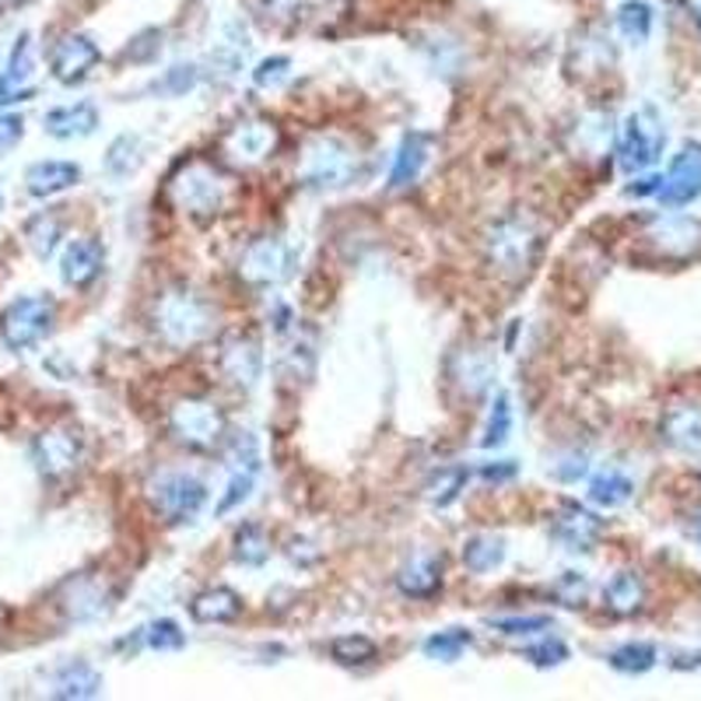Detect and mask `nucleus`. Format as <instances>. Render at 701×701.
Here are the masks:
<instances>
[{
  "mask_svg": "<svg viewBox=\"0 0 701 701\" xmlns=\"http://www.w3.org/2000/svg\"><path fill=\"white\" fill-rule=\"evenodd\" d=\"M540 228L526 214H501L485 232V260L501 281L530 277L540 260Z\"/></svg>",
  "mask_w": 701,
  "mask_h": 701,
  "instance_id": "nucleus-1",
  "label": "nucleus"
},
{
  "mask_svg": "<svg viewBox=\"0 0 701 701\" xmlns=\"http://www.w3.org/2000/svg\"><path fill=\"white\" fill-rule=\"evenodd\" d=\"M151 326H155V334L165 344L190 347L214 331V305L201 292L186 288V284H172V288L155 295Z\"/></svg>",
  "mask_w": 701,
  "mask_h": 701,
  "instance_id": "nucleus-2",
  "label": "nucleus"
},
{
  "mask_svg": "<svg viewBox=\"0 0 701 701\" xmlns=\"http://www.w3.org/2000/svg\"><path fill=\"white\" fill-rule=\"evenodd\" d=\"M169 196L183 214L196 217V222H211L228 201V180L211 162L193 159L169 180Z\"/></svg>",
  "mask_w": 701,
  "mask_h": 701,
  "instance_id": "nucleus-3",
  "label": "nucleus"
},
{
  "mask_svg": "<svg viewBox=\"0 0 701 701\" xmlns=\"http://www.w3.org/2000/svg\"><path fill=\"white\" fill-rule=\"evenodd\" d=\"M144 495L151 501V509H155V516L165 519L169 526L196 519L207 506V485L186 470H159L144 485Z\"/></svg>",
  "mask_w": 701,
  "mask_h": 701,
  "instance_id": "nucleus-4",
  "label": "nucleus"
},
{
  "mask_svg": "<svg viewBox=\"0 0 701 701\" xmlns=\"http://www.w3.org/2000/svg\"><path fill=\"white\" fill-rule=\"evenodd\" d=\"M169 431L180 446L196 449V453H211L225 443L228 418L217 404L190 397V400H180L169 410Z\"/></svg>",
  "mask_w": 701,
  "mask_h": 701,
  "instance_id": "nucleus-5",
  "label": "nucleus"
},
{
  "mask_svg": "<svg viewBox=\"0 0 701 701\" xmlns=\"http://www.w3.org/2000/svg\"><path fill=\"white\" fill-rule=\"evenodd\" d=\"M358 175V151L341 138H319L309 144L298 169L305 190H341Z\"/></svg>",
  "mask_w": 701,
  "mask_h": 701,
  "instance_id": "nucleus-6",
  "label": "nucleus"
},
{
  "mask_svg": "<svg viewBox=\"0 0 701 701\" xmlns=\"http://www.w3.org/2000/svg\"><path fill=\"white\" fill-rule=\"evenodd\" d=\"M57 323V305L50 295H21L0 313V337L11 350H29L50 337Z\"/></svg>",
  "mask_w": 701,
  "mask_h": 701,
  "instance_id": "nucleus-7",
  "label": "nucleus"
},
{
  "mask_svg": "<svg viewBox=\"0 0 701 701\" xmlns=\"http://www.w3.org/2000/svg\"><path fill=\"white\" fill-rule=\"evenodd\" d=\"M295 271V250L277 235H260L238 256V277H243L253 292L277 288Z\"/></svg>",
  "mask_w": 701,
  "mask_h": 701,
  "instance_id": "nucleus-8",
  "label": "nucleus"
},
{
  "mask_svg": "<svg viewBox=\"0 0 701 701\" xmlns=\"http://www.w3.org/2000/svg\"><path fill=\"white\" fill-rule=\"evenodd\" d=\"M663 144H667V130H663V120L656 116V109H649V105L634 109L621 126L618 162L624 172H642L663 155Z\"/></svg>",
  "mask_w": 701,
  "mask_h": 701,
  "instance_id": "nucleus-9",
  "label": "nucleus"
},
{
  "mask_svg": "<svg viewBox=\"0 0 701 701\" xmlns=\"http://www.w3.org/2000/svg\"><path fill=\"white\" fill-rule=\"evenodd\" d=\"M225 459H228V488L225 495L217 498V516H228L232 509H238L243 501L253 495L256 488V474H260V464H263V456H260V443H256V435L253 431H238L228 438V446H225Z\"/></svg>",
  "mask_w": 701,
  "mask_h": 701,
  "instance_id": "nucleus-10",
  "label": "nucleus"
},
{
  "mask_svg": "<svg viewBox=\"0 0 701 701\" xmlns=\"http://www.w3.org/2000/svg\"><path fill=\"white\" fill-rule=\"evenodd\" d=\"M32 459H35V470L47 477V480H60L78 470L81 464V438L71 428H50L35 435L32 443Z\"/></svg>",
  "mask_w": 701,
  "mask_h": 701,
  "instance_id": "nucleus-11",
  "label": "nucleus"
},
{
  "mask_svg": "<svg viewBox=\"0 0 701 701\" xmlns=\"http://www.w3.org/2000/svg\"><path fill=\"white\" fill-rule=\"evenodd\" d=\"M99 60H102L99 42L92 35H84V32H71V35H63L53 47L50 71H53V78L60 84H81L88 74L99 68Z\"/></svg>",
  "mask_w": 701,
  "mask_h": 701,
  "instance_id": "nucleus-12",
  "label": "nucleus"
},
{
  "mask_svg": "<svg viewBox=\"0 0 701 701\" xmlns=\"http://www.w3.org/2000/svg\"><path fill=\"white\" fill-rule=\"evenodd\" d=\"M701 196V144L688 141L681 155L670 162L667 180L660 183V201L667 207H688Z\"/></svg>",
  "mask_w": 701,
  "mask_h": 701,
  "instance_id": "nucleus-13",
  "label": "nucleus"
},
{
  "mask_svg": "<svg viewBox=\"0 0 701 701\" xmlns=\"http://www.w3.org/2000/svg\"><path fill=\"white\" fill-rule=\"evenodd\" d=\"M217 368H222V376L238 386V389H253L260 383V372H263V350L260 341L250 334H232L222 341V350H217Z\"/></svg>",
  "mask_w": 701,
  "mask_h": 701,
  "instance_id": "nucleus-14",
  "label": "nucleus"
},
{
  "mask_svg": "<svg viewBox=\"0 0 701 701\" xmlns=\"http://www.w3.org/2000/svg\"><path fill=\"white\" fill-rule=\"evenodd\" d=\"M600 534H603V519L582 509L579 501H565L551 522V537L565 547V551H593Z\"/></svg>",
  "mask_w": 701,
  "mask_h": 701,
  "instance_id": "nucleus-15",
  "label": "nucleus"
},
{
  "mask_svg": "<svg viewBox=\"0 0 701 701\" xmlns=\"http://www.w3.org/2000/svg\"><path fill=\"white\" fill-rule=\"evenodd\" d=\"M277 148V126L267 120H250L238 123L225 138V155L238 165H256Z\"/></svg>",
  "mask_w": 701,
  "mask_h": 701,
  "instance_id": "nucleus-16",
  "label": "nucleus"
},
{
  "mask_svg": "<svg viewBox=\"0 0 701 701\" xmlns=\"http://www.w3.org/2000/svg\"><path fill=\"white\" fill-rule=\"evenodd\" d=\"M431 148H435V138L428 134V130H410V134H404L397 155H393L389 190H407V186L418 183L425 165L431 162Z\"/></svg>",
  "mask_w": 701,
  "mask_h": 701,
  "instance_id": "nucleus-17",
  "label": "nucleus"
},
{
  "mask_svg": "<svg viewBox=\"0 0 701 701\" xmlns=\"http://www.w3.org/2000/svg\"><path fill=\"white\" fill-rule=\"evenodd\" d=\"M105 250L99 238H74L60 256V281L74 292H84L102 274Z\"/></svg>",
  "mask_w": 701,
  "mask_h": 701,
  "instance_id": "nucleus-18",
  "label": "nucleus"
},
{
  "mask_svg": "<svg viewBox=\"0 0 701 701\" xmlns=\"http://www.w3.org/2000/svg\"><path fill=\"white\" fill-rule=\"evenodd\" d=\"M109 600L113 597H109L105 582L78 576L63 586V603L60 607L71 621H92V618H102V613L109 610Z\"/></svg>",
  "mask_w": 701,
  "mask_h": 701,
  "instance_id": "nucleus-19",
  "label": "nucleus"
},
{
  "mask_svg": "<svg viewBox=\"0 0 701 701\" xmlns=\"http://www.w3.org/2000/svg\"><path fill=\"white\" fill-rule=\"evenodd\" d=\"M449 376L456 379V386L464 389L467 397H480V393H485L495 379V362L485 347H464L453 355Z\"/></svg>",
  "mask_w": 701,
  "mask_h": 701,
  "instance_id": "nucleus-20",
  "label": "nucleus"
},
{
  "mask_svg": "<svg viewBox=\"0 0 701 701\" xmlns=\"http://www.w3.org/2000/svg\"><path fill=\"white\" fill-rule=\"evenodd\" d=\"M660 438L681 453H701V404H673L660 421Z\"/></svg>",
  "mask_w": 701,
  "mask_h": 701,
  "instance_id": "nucleus-21",
  "label": "nucleus"
},
{
  "mask_svg": "<svg viewBox=\"0 0 701 701\" xmlns=\"http://www.w3.org/2000/svg\"><path fill=\"white\" fill-rule=\"evenodd\" d=\"M42 126H47V134L57 138V141H78V138L95 134V126H99V109H95V102L57 105V109H50V113H47Z\"/></svg>",
  "mask_w": 701,
  "mask_h": 701,
  "instance_id": "nucleus-22",
  "label": "nucleus"
},
{
  "mask_svg": "<svg viewBox=\"0 0 701 701\" xmlns=\"http://www.w3.org/2000/svg\"><path fill=\"white\" fill-rule=\"evenodd\" d=\"M438 586H443V561L435 555H414L397 572V589L410 600H431Z\"/></svg>",
  "mask_w": 701,
  "mask_h": 701,
  "instance_id": "nucleus-23",
  "label": "nucleus"
},
{
  "mask_svg": "<svg viewBox=\"0 0 701 701\" xmlns=\"http://www.w3.org/2000/svg\"><path fill=\"white\" fill-rule=\"evenodd\" d=\"M190 613L201 624H232L243 613V597L228 586H211L190 600Z\"/></svg>",
  "mask_w": 701,
  "mask_h": 701,
  "instance_id": "nucleus-24",
  "label": "nucleus"
},
{
  "mask_svg": "<svg viewBox=\"0 0 701 701\" xmlns=\"http://www.w3.org/2000/svg\"><path fill=\"white\" fill-rule=\"evenodd\" d=\"M81 180V165L74 162H35L26 172V190L32 196H57L63 190H71Z\"/></svg>",
  "mask_w": 701,
  "mask_h": 701,
  "instance_id": "nucleus-25",
  "label": "nucleus"
},
{
  "mask_svg": "<svg viewBox=\"0 0 701 701\" xmlns=\"http://www.w3.org/2000/svg\"><path fill=\"white\" fill-rule=\"evenodd\" d=\"M646 603V582L642 576L634 572H618L607 586H603V607L610 613H618V618H631V613H639Z\"/></svg>",
  "mask_w": 701,
  "mask_h": 701,
  "instance_id": "nucleus-26",
  "label": "nucleus"
},
{
  "mask_svg": "<svg viewBox=\"0 0 701 701\" xmlns=\"http://www.w3.org/2000/svg\"><path fill=\"white\" fill-rule=\"evenodd\" d=\"M102 694V673L88 663H68L57 673V684H53V698H99Z\"/></svg>",
  "mask_w": 701,
  "mask_h": 701,
  "instance_id": "nucleus-27",
  "label": "nucleus"
},
{
  "mask_svg": "<svg viewBox=\"0 0 701 701\" xmlns=\"http://www.w3.org/2000/svg\"><path fill=\"white\" fill-rule=\"evenodd\" d=\"M467 480H470V470H467L464 464H456V467H438V470L428 477L425 498L431 501L435 509H449L453 501L467 491Z\"/></svg>",
  "mask_w": 701,
  "mask_h": 701,
  "instance_id": "nucleus-28",
  "label": "nucleus"
},
{
  "mask_svg": "<svg viewBox=\"0 0 701 701\" xmlns=\"http://www.w3.org/2000/svg\"><path fill=\"white\" fill-rule=\"evenodd\" d=\"M506 561V540L495 534H474L464 543V565L470 568L474 576H488L495 568Z\"/></svg>",
  "mask_w": 701,
  "mask_h": 701,
  "instance_id": "nucleus-29",
  "label": "nucleus"
},
{
  "mask_svg": "<svg viewBox=\"0 0 701 701\" xmlns=\"http://www.w3.org/2000/svg\"><path fill=\"white\" fill-rule=\"evenodd\" d=\"M631 495H634V485H631V477L621 474V470H603L589 480V501L600 509H621L631 501Z\"/></svg>",
  "mask_w": 701,
  "mask_h": 701,
  "instance_id": "nucleus-30",
  "label": "nucleus"
},
{
  "mask_svg": "<svg viewBox=\"0 0 701 701\" xmlns=\"http://www.w3.org/2000/svg\"><path fill=\"white\" fill-rule=\"evenodd\" d=\"M232 558L246 568H260L271 558V540H267V534H263V526H256V522L238 526L235 540H232Z\"/></svg>",
  "mask_w": 701,
  "mask_h": 701,
  "instance_id": "nucleus-31",
  "label": "nucleus"
},
{
  "mask_svg": "<svg viewBox=\"0 0 701 701\" xmlns=\"http://www.w3.org/2000/svg\"><path fill=\"white\" fill-rule=\"evenodd\" d=\"M141 162H144V141L138 134H120L105 151V169L116 180H126L130 172H138Z\"/></svg>",
  "mask_w": 701,
  "mask_h": 701,
  "instance_id": "nucleus-32",
  "label": "nucleus"
},
{
  "mask_svg": "<svg viewBox=\"0 0 701 701\" xmlns=\"http://www.w3.org/2000/svg\"><path fill=\"white\" fill-rule=\"evenodd\" d=\"M470 646H474V634L467 628H446V631L428 634L421 652L428 656V660H438V663H456Z\"/></svg>",
  "mask_w": 701,
  "mask_h": 701,
  "instance_id": "nucleus-33",
  "label": "nucleus"
},
{
  "mask_svg": "<svg viewBox=\"0 0 701 701\" xmlns=\"http://www.w3.org/2000/svg\"><path fill=\"white\" fill-rule=\"evenodd\" d=\"M26 238H29V250L39 256V260H50L60 246V238H63V222L57 214H35L32 222L26 225Z\"/></svg>",
  "mask_w": 701,
  "mask_h": 701,
  "instance_id": "nucleus-34",
  "label": "nucleus"
},
{
  "mask_svg": "<svg viewBox=\"0 0 701 701\" xmlns=\"http://www.w3.org/2000/svg\"><path fill=\"white\" fill-rule=\"evenodd\" d=\"M379 646L368 639V634H337L331 642V660L341 667H365L376 660Z\"/></svg>",
  "mask_w": 701,
  "mask_h": 701,
  "instance_id": "nucleus-35",
  "label": "nucleus"
},
{
  "mask_svg": "<svg viewBox=\"0 0 701 701\" xmlns=\"http://www.w3.org/2000/svg\"><path fill=\"white\" fill-rule=\"evenodd\" d=\"M509 431H512V400H509V393H498L491 410H488V425H485V438H480V446L498 449L501 443H509Z\"/></svg>",
  "mask_w": 701,
  "mask_h": 701,
  "instance_id": "nucleus-36",
  "label": "nucleus"
},
{
  "mask_svg": "<svg viewBox=\"0 0 701 701\" xmlns=\"http://www.w3.org/2000/svg\"><path fill=\"white\" fill-rule=\"evenodd\" d=\"M618 29L628 42H646L652 32V8L646 0H628L618 11Z\"/></svg>",
  "mask_w": 701,
  "mask_h": 701,
  "instance_id": "nucleus-37",
  "label": "nucleus"
},
{
  "mask_svg": "<svg viewBox=\"0 0 701 701\" xmlns=\"http://www.w3.org/2000/svg\"><path fill=\"white\" fill-rule=\"evenodd\" d=\"M610 667L618 673H646L656 667V646L649 642H628L610 652Z\"/></svg>",
  "mask_w": 701,
  "mask_h": 701,
  "instance_id": "nucleus-38",
  "label": "nucleus"
},
{
  "mask_svg": "<svg viewBox=\"0 0 701 701\" xmlns=\"http://www.w3.org/2000/svg\"><path fill=\"white\" fill-rule=\"evenodd\" d=\"M141 639L148 649H155V652H180L186 646V634L183 628L175 624L172 618H162V621H151L144 631H141Z\"/></svg>",
  "mask_w": 701,
  "mask_h": 701,
  "instance_id": "nucleus-39",
  "label": "nucleus"
},
{
  "mask_svg": "<svg viewBox=\"0 0 701 701\" xmlns=\"http://www.w3.org/2000/svg\"><path fill=\"white\" fill-rule=\"evenodd\" d=\"M8 81L14 84H26L32 78V35L29 32H21L18 42H14V50L8 57Z\"/></svg>",
  "mask_w": 701,
  "mask_h": 701,
  "instance_id": "nucleus-40",
  "label": "nucleus"
},
{
  "mask_svg": "<svg viewBox=\"0 0 701 701\" xmlns=\"http://www.w3.org/2000/svg\"><path fill=\"white\" fill-rule=\"evenodd\" d=\"M305 11V0H260V18L267 26H292Z\"/></svg>",
  "mask_w": 701,
  "mask_h": 701,
  "instance_id": "nucleus-41",
  "label": "nucleus"
},
{
  "mask_svg": "<svg viewBox=\"0 0 701 701\" xmlns=\"http://www.w3.org/2000/svg\"><path fill=\"white\" fill-rule=\"evenodd\" d=\"M522 656H526V660H530L534 667L551 670V667H561V663L568 660V646H565L561 639H543V642H537V646L526 649Z\"/></svg>",
  "mask_w": 701,
  "mask_h": 701,
  "instance_id": "nucleus-42",
  "label": "nucleus"
},
{
  "mask_svg": "<svg viewBox=\"0 0 701 701\" xmlns=\"http://www.w3.org/2000/svg\"><path fill=\"white\" fill-rule=\"evenodd\" d=\"M551 593L558 603L565 607H582L586 603V593H589V582L579 576V572H565L555 586H551Z\"/></svg>",
  "mask_w": 701,
  "mask_h": 701,
  "instance_id": "nucleus-43",
  "label": "nucleus"
},
{
  "mask_svg": "<svg viewBox=\"0 0 701 701\" xmlns=\"http://www.w3.org/2000/svg\"><path fill=\"white\" fill-rule=\"evenodd\" d=\"M196 68L193 63H180V68H172V71H165V78L162 81H155V92H162V95H183V92H190V88L196 84Z\"/></svg>",
  "mask_w": 701,
  "mask_h": 701,
  "instance_id": "nucleus-44",
  "label": "nucleus"
},
{
  "mask_svg": "<svg viewBox=\"0 0 701 701\" xmlns=\"http://www.w3.org/2000/svg\"><path fill=\"white\" fill-rule=\"evenodd\" d=\"M491 628L501 634H512V639H522V634L547 631L551 628V618H543V613H537V618H498V621H491Z\"/></svg>",
  "mask_w": 701,
  "mask_h": 701,
  "instance_id": "nucleus-45",
  "label": "nucleus"
},
{
  "mask_svg": "<svg viewBox=\"0 0 701 701\" xmlns=\"http://www.w3.org/2000/svg\"><path fill=\"white\" fill-rule=\"evenodd\" d=\"M288 68H292V60L288 57H267L260 63V68L253 71V84L256 88H274L277 81L288 78Z\"/></svg>",
  "mask_w": 701,
  "mask_h": 701,
  "instance_id": "nucleus-46",
  "label": "nucleus"
},
{
  "mask_svg": "<svg viewBox=\"0 0 701 701\" xmlns=\"http://www.w3.org/2000/svg\"><path fill=\"white\" fill-rule=\"evenodd\" d=\"M586 470H589V459L582 453H565V456H558V464H551V474L558 480H565V485H572V480L586 477Z\"/></svg>",
  "mask_w": 701,
  "mask_h": 701,
  "instance_id": "nucleus-47",
  "label": "nucleus"
},
{
  "mask_svg": "<svg viewBox=\"0 0 701 701\" xmlns=\"http://www.w3.org/2000/svg\"><path fill=\"white\" fill-rule=\"evenodd\" d=\"M21 134H26V120H21V116H11V113L0 116V151L14 148V144L21 141Z\"/></svg>",
  "mask_w": 701,
  "mask_h": 701,
  "instance_id": "nucleus-48",
  "label": "nucleus"
},
{
  "mask_svg": "<svg viewBox=\"0 0 701 701\" xmlns=\"http://www.w3.org/2000/svg\"><path fill=\"white\" fill-rule=\"evenodd\" d=\"M516 474H519V467L512 464V459H498V464L480 467V477H485L488 485H506V480H512Z\"/></svg>",
  "mask_w": 701,
  "mask_h": 701,
  "instance_id": "nucleus-49",
  "label": "nucleus"
},
{
  "mask_svg": "<svg viewBox=\"0 0 701 701\" xmlns=\"http://www.w3.org/2000/svg\"><path fill=\"white\" fill-rule=\"evenodd\" d=\"M32 99V88L29 84H14L0 74V105H14V102H26Z\"/></svg>",
  "mask_w": 701,
  "mask_h": 701,
  "instance_id": "nucleus-50",
  "label": "nucleus"
},
{
  "mask_svg": "<svg viewBox=\"0 0 701 701\" xmlns=\"http://www.w3.org/2000/svg\"><path fill=\"white\" fill-rule=\"evenodd\" d=\"M660 175H649V180H642L639 186H628V193H634V196H642V193H660Z\"/></svg>",
  "mask_w": 701,
  "mask_h": 701,
  "instance_id": "nucleus-51",
  "label": "nucleus"
},
{
  "mask_svg": "<svg viewBox=\"0 0 701 701\" xmlns=\"http://www.w3.org/2000/svg\"><path fill=\"white\" fill-rule=\"evenodd\" d=\"M18 4H26V0H0V11H8V8H18Z\"/></svg>",
  "mask_w": 701,
  "mask_h": 701,
  "instance_id": "nucleus-52",
  "label": "nucleus"
},
{
  "mask_svg": "<svg viewBox=\"0 0 701 701\" xmlns=\"http://www.w3.org/2000/svg\"><path fill=\"white\" fill-rule=\"evenodd\" d=\"M694 537H698V543H701V522L694 526Z\"/></svg>",
  "mask_w": 701,
  "mask_h": 701,
  "instance_id": "nucleus-53",
  "label": "nucleus"
},
{
  "mask_svg": "<svg viewBox=\"0 0 701 701\" xmlns=\"http://www.w3.org/2000/svg\"><path fill=\"white\" fill-rule=\"evenodd\" d=\"M698 32H701V8H698Z\"/></svg>",
  "mask_w": 701,
  "mask_h": 701,
  "instance_id": "nucleus-54",
  "label": "nucleus"
},
{
  "mask_svg": "<svg viewBox=\"0 0 701 701\" xmlns=\"http://www.w3.org/2000/svg\"><path fill=\"white\" fill-rule=\"evenodd\" d=\"M0 211H4V193H0Z\"/></svg>",
  "mask_w": 701,
  "mask_h": 701,
  "instance_id": "nucleus-55",
  "label": "nucleus"
}]
</instances>
